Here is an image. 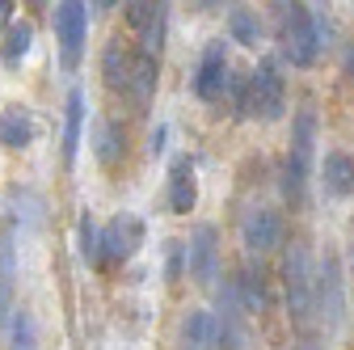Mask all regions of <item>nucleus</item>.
Masks as SVG:
<instances>
[{
    "instance_id": "f257e3e1",
    "label": "nucleus",
    "mask_w": 354,
    "mask_h": 350,
    "mask_svg": "<svg viewBox=\"0 0 354 350\" xmlns=\"http://www.w3.org/2000/svg\"><path fill=\"white\" fill-rule=\"evenodd\" d=\"M325 34L329 26L308 9V5H283V55L295 64V68H308L317 59V51L325 47Z\"/></svg>"
},
{
    "instance_id": "f03ea898",
    "label": "nucleus",
    "mask_w": 354,
    "mask_h": 350,
    "mask_svg": "<svg viewBox=\"0 0 354 350\" xmlns=\"http://www.w3.org/2000/svg\"><path fill=\"white\" fill-rule=\"evenodd\" d=\"M313 148H317V114L299 110L295 114V131H291V152H287V165H283V194L291 203L304 199L308 173H313Z\"/></svg>"
},
{
    "instance_id": "7ed1b4c3",
    "label": "nucleus",
    "mask_w": 354,
    "mask_h": 350,
    "mask_svg": "<svg viewBox=\"0 0 354 350\" xmlns=\"http://www.w3.org/2000/svg\"><path fill=\"white\" fill-rule=\"evenodd\" d=\"M241 114H261L266 122L283 114V76H279L274 59H261V64H257V72L245 80Z\"/></svg>"
},
{
    "instance_id": "20e7f679",
    "label": "nucleus",
    "mask_w": 354,
    "mask_h": 350,
    "mask_svg": "<svg viewBox=\"0 0 354 350\" xmlns=\"http://www.w3.org/2000/svg\"><path fill=\"white\" fill-rule=\"evenodd\" d=\"M283 275H287V304H291V317L299 325H308V317H313V261H308V249L295 241L287 249V261H283Z\"/></svg>"
},
{
    "instance_id": "39448f33",
    "label": "nucleus",
    "mask_w": 354,
    "mask_h": 350,
    "mask_svg": "<svg viewBox=\"0 0 354 350\" xmlns=\"http://www.w3.org/2000/svg\"><path fill=\"white\" fill-rule=\"evenodd\" d=\"M84 26H88V13H84L80 0H64V5L55 9V38H59V59H64V68H76L80 64Z\"/></svg>"
},
{
    "instance_id": "423d86ee",
    "label": "nucleus",
    "mask_w": 354,
    "mask_h": 350,
    "mask_svg": "<svg viewBox=\"0 0 354 350\" xmlns=\"http://www.w3.org/2000/svg\"><path fill=\"white\" fill-rule=\"evenodd\" d=\"M186 257H190V279L198 287H215L219 279V245H215V228L211 224H198L190 245H186Z\"/></svg>"
},
{
    "instance_id": "0eeeda50",
    "label": "nucleus",
    "mask_w": 354,
    "mask_h": 350,
    "mask_svg": "<svg viewBox=\"0 0 354 350\" xmlns=\"http://www.w3.org/2000/svg\"><path fill=\"white\" fill-rule=\"evenodd\" d=\"M224 72H228V47H224V38H215V42H207V51H203L194 93H198L203 102H215L219 93H224V84H228Z\"/></svg>"
},
{
    "instance_id": "6e6552de",
    "label": "nucleus",
    "mask_w": 354,
    "mask_h": 350,
    "mask_svg": "<svg viewBox=\"0 0 354 350\" xmlns=\"http://www.w3.org/2000/svg\"><path fill=\"white\" fill-rule=\"evenodd\" d=\"M241 237L253 253H266V249H274L279 237H283V224H279V215L270 207H249L241 215Z\"/></svg>"
},
{
    "instance_id": "1a4fd4ad",
    "label": "nucleus",
    "mask_w": 354,
    "mask_h": 350,
    "mask_svg": "<svg viewBox=\"0 0 354 350\" xmlns=\"http://www.w3.org/2000/svg\"><path fill=\"white\" fill-rule=\"evenodd\" d=\"M140 237H144V224L136 220V215H118V220H110V228L97 237L102 241V257H114V261L131 257L136 245H140Z\"/></svg>"
},
{
    "instance_id": "9d476101",
    "label": "nucleus",
    "mask_w": 354,
    "mask_h": 350,
    "mask_svg": "<svg viewBox=\"0 0 354 350\" xmlns=\"http://www.w3.org/2000/svg\"><path fill=\"white\" fill-rule=\"evenodd\" d=\"M321 300V317L329 325H342V308H346V300H342V270H337V257H325V266H321V279H317V291ZM313 300V304H317Z\"/></svg>"
},
{
    "instance_id": "9b49d317",
    "label": "nucleus",
    "mask_w": 354,
    "mask_h": 350,
    "mask_svg": "<svg viewBox=\"0 0 354 350\" xmlns=\"http://www.w3.org/2000/svg\"><path fill=\"white\" fill-rule=\"evenodd\" d=\"M198 203V186H194V165L186 156L173 160V173H169V207L177 215H190Z\"/></svg>"
},
{
    "instance_id": "f8f14e48",
    "label": "nucleus",
    "mask_w": 354,
    "mask_h": 350,
    "mask_svg": "<svg viewBox=\"0 0 354 350\" xmlns=\"http://www.w3.org/2000/svg\"><path fill=\"white\" fill-rule=\"evenodd\" d=\"M219 346V321L207 308L186 313L182 321V350H215Z\"/></svg>"
},
{
    "instance_id": "ddd939ff",
    "label": "nucleus",
    "mask_w": 354,
    "mask_h": 350,
    "mask_svg": "<svg viewBox=\"0 0 354 350\" xmlns=\"http://www.w3.org/2000/svg\"><path fill=\"white\" fill-rule=\"evenodd\" d=\"M34 140V122L26 110H5L0 114V144L5 148H26Z\"/></svg>"
},
{
    "instance_id": "4468645a",
    "label": "nucleus",
    "mask_w": 354,
    "mask_h": 350,
    "mask_svg": "<svg viewBox=\"0 0 354 350\" xmlns=\"http://www.w3.org/2000/svg\"><path fill=\"white\" fill-rule=\"evenodd\" d=\"M80 127H84V93L72 89L68 93V122H64V160H76V144H80Z\"/></svg>"
},
{
    "instance_id": "2eb2a0df",
    "label": "nucleus",
    "mask_w": 354,
    "mask_h": 350,
    "mask_svg": "<svg viewBox=\"0 0 354 350\" xmlns=\"http://www.w3.org/2000/svg\"><path fill=\"white\" fill-rule=\"evenodd\" d=\"M13 279H17L13 237H5V241H0V321H9V313H13Z\"/></svg>"
},
{
    "instance_id": "dca6fc26",
    "label": "nucleus",
    "mask_w": 354,
    "mask_h": 350,
    "mask_svg": "<svg viewBox=\"0 0 354 350\" xmlns=\"http://www.w3.org/2000/svg\"><path fill=\"white\" fill-rule=\"evenodd\" d=\"M325 186H329V194H350L354 190V160L346 152L325 156Z\"/></svg>"
},
{
    "instance_id": "f3484780",
    "label": "nucleus",
    "mask_w": 354,
    "mask_h": 350,
    "mask_svg": "<svg viewBox=\"0 0 354 350\" xmlns=\"http://www.w3.org/2000/svg\"><path fill=\"white\" fill-rule=\"evenodd\" d=\"M127 89L136 93L140 102H148V98H152V89H156V59H148V55L131 59V76H127Z\"/></svg>"
},
{
    "instance_id": "a211bd4d",
    "label": "nucleus",
    "mask_w": 354,
    "mask_h": 350,
    "mask_svg": "<svg viewBox=\"0 0 354 350\" xmlns=\"http://www.w3.org/2000/svg\"><path fill=\"white\" fill-rule=\"evenodd\" d=\"M102 68H106V84H110V89H127L131 59H127V51L118 47V42H110V47H106V59H102Z\"/></svg>"
},
{
    "instance_id": "6ab92c4d",
    "label": "nucleus",
    "mask_w": 354,
    "mask_h": 350,
    "mask_svg": "<svg viewBox=\"0 0 354 350\" xmlns=\"http://www.w3.org/2000/svg\"><path fill=\"white\" fill-rule=\"evenodd\" d=\"M228 30H232L236 42H245V47H257L261 42V26H257V17L249 9H232L228 13Z\"/></svg>"
},
{
    "instance_id": "aec40b11",
    "label": "nucleus",
    "mask_w": 354,
    "mask_h": 350,
    "mask_svg": "<svg viewBox=\"0 0 354 350\" xmlns=\"http://www.w3.org/2000/svg\"><path fill=\"white\" fill-rule=\"evenodd\" d=\"M30 38H34V30H30L26 21H17V26L9 30V42H5V64H17V59L30 51Z\"/></svg>"
},
{
    "instance_id": "412c9836",
    "label": "nucleus",
    "mask_w": 354,
    "mask_h": 350,
    "mask_svg": "<svg viewBox=\"0 0 354 350\" xmlns=\"http://www.w3.org/2000/svg\"><path fill=\"white\" fill-rule=\"evenodd\" d=\"M80 257L84 261H97L102 257V241H97V228L88 215H80Z\"/></svg>"
},
{
    "instance_id": "4be33fe9",
    "label": "nucleus",
    "mask_w": 354,
    "mask_h": 350,
    "mask_svg": "<svg viewBox=\"0 0 354 350\" xmlns=\"http://www.w3.org/2000/svg\"><path fill=\"white\" fill-rule=\"evenodd\" d=\"M156 9H160V5H127V21L136 26V30H144V26L156 17Z\"/></svg>"
},
{
    "instance_id": "5701e85b",
    "label": "nucleus",
    "mask_w": 354,
    "mask_h": 350,
    "mask_svg": "<svg viewBox=\"0 0 354 350\" xmlns=\"http://www.w3.org/2000/svg\"><path fill=\"white\" fill-rule=\"evenodd\" d=\"M114 144H118V136H114V127H97V156L102 160H114Z\"/></svg>"
},
{
    "instance_id": "b1692460",
    "label": "nucleus",
    "mask_w": 354,
    "mask_h": 350,
    "mask_svg": "<svg viewBox=\"0 0 354 350\" xmlns=\"http://www.w3.org/2000/svg\"><path fill=\"white\" fill-rule=\"evenodd\" d=\"M13 350H38V346H34V329H30V321H26V317L17 321V338H13Z\"/></svg>"
},
{
    "instance_id": "393cba45",
    "label": "nucleus",
    "mask_w": 354,
    "mask_h": 350,
    "mask_svg": "<svg viewBox=\"0 0 354 350\" xmlns=\"http://www.w3.org/2000/svg\"><path fill=\"white\" fill-rule=\"evenodd\" d=\"M9 9H13V5H9V0H0V21H5V17H9Z\"/></svg>"
},
{
    "instance_id": "a878e982",
    "label": "nucleus",
    "mask_w": 354,
    "mask_h": 350,
    "mask_svg": "<svg viewBox=\"0 0 354 350\" xmlns=\"http://www.w3.org/2000/svg\"><path fill=\"white\" fill-rule=\"evenodd\" d=\"M346 68H350V72H354V51H350V55H346Z\"/></svg>"
},
{
    "instance_id": "bb28decb",
    "label": "nucleus",
    "mask_w": 354,
    "mask_h": 350,
    "mask_svg": "<svg viewBox=\"0 0 354 350\" xmlns=\"http://www.w3.org/2000/svg\"><path fill=\"white\" fill-rule=\"evenodd\" d=\"M350 350H354V346H350Z\"/></svg>"
}]
</instances>
